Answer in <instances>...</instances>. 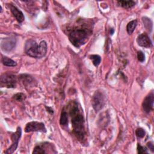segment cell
<instances>
[{
  "mask_svg": "<svg viewBox=\"0 0 154 154\" xmlns=\"http://www.w3.org/2000/svg\"><path fill=\"white\" fill-rule=\"evenodd\" d=\"M69 113L72 117V126L74 134L79 140H82L85 136L84 119L76 102L70 103Z\"/></svg>",
  "mask_w": 154,
  "mask_h": 154,
  "instance_id": "1",
  "label": "cell"
},
{
  "mask_svg": "<svg viewBox=\"0 0 154 154\" xmlns=\"http://www.w3.org/2000/svg\"><path fill=\"white\" fill-rule=\"evenodd\" d=\"M47 51V43L45 40L41 41L38 45L32 39L28 40L25 43V52L30 57L36 58H42L45 56Z\"/></svg>",
  "mask_w": 154,
  "mask_h": 154,
  "instance_id": "2",
  "label": "cell"
},
{
  "mask_svg": "<svg viewBox=\"0 0 154 154\" xmlns=\"http://www.w3.org/2000/svg\"><path fill=\"white\" fill-rule=\"evenodd\" d=\"M91 34V30L87 27H79L72 29L69 34V38L73 45L79 48L85 44Z\"/></svg>",
  "mask_w": 154,
  "mask_h": 154,
  "instance_id": "3",
  "label": "cell"
},
{
  "mask_svg": "<svg viewBox=\"0 0 154 154\" xmlns=\"http://www.w3.org/2000/svg\"><path fill=\"white\" fill-rule=\"evenodd\" d=\"M91 102L93 108L95 111H99L103 107L105 102L103 94L100 91H96L92 97Z\"/></svg>",
  "mask_w": 154,
  "mask_h": 154,
  "instance_id": "4",
  "label": "cell"
},
{
  "mask_svg": "<svg viewBox=\"0 0 154 154\" xmlns=\"http://www.w3.org/2000/svg\"><path fill=\"white\" fill-rule=\"evenodd\" d=\"M16 84V78L14 75L4 73L1 76V86L2 87L14 88Z\"/></svg>",
  "mask_w": 154,
  "mask_h": 154,
  "instance_id": "5",
  "label": "cell"
},
{
  "mask_svg": "<svg viewBox=\"0 0 154 154\" xmlns=\"http://www.w3.org/2000/svg\"><path fill=\"white\" fill-rule=\"evenodd\" d=\"M21 134H22L21 128L20 127H17L16 131L14 133H13L11 137V138L12 140V144L10 146V147H8L7 149V150L4 152V153L11 154V153H13L16 150L18 146L19 139L21 137Z\"/></svg>",
  "mask_w": 154,
  "mask_h": 154,
  "instance_id": "6",
  "label": "cell"
},
{
  "mask_svg": "<svg viewBox=\"0 0 154 154\" xmlns=\"http://www.w3.org/2000/svg\"><path fill=\"white\" fill-rule=\"evenodd\" d=\"M25 131L26 132H35V131L46 132V129L45 126V125L43 123L34 121V122H29L26 125Z\"/></svg>",
  "mask_w": 154,
  "mask_h": 154,
  "instance_id": "7",
  "label": "cell"
},
{
  "mask_svg": "<svg viewBox=\"0 0 154 154\" xmlns=\"http://www.w3.org/2000/svg\"><path fill=\"white\" fill-rule=\"evenodd\" d=\"M153 101L154 95L153 92H151L144 98L142 103L143 108L146 112L149 113L153 109Z\"/></svg>",
  "mask_w": 154,
  "mask_h": 154,
  "instance_id": "8",
  "label": "cell"
},
{
  "mask_svg": "<svg viewBox=\"0 0 154 154\" xmlns=\"http://www.w3.org/2000/svg\"><path fill=\"white\" fill-rule=\"evenodd\" d=\"M15 38L9 37L2 39L1 44V47L4 51H10L15 47Z\"/></svg>",
  "mask_w": 154,
  "mask_h": 154,
  "instance_id": "9",
  "label": "cell"
},
{
  "mask_svg": "<svg viewBox=\"0 0 154 154\" xmlns=\"http://www.w3.org/2000/svg\"><path fill=\"white\" fill-rule=\"evenodd\" d=\"M137 43L139 46L145 48L152 46V42L148 35L146 33H142L139 35L137 38Z\"/></svg>",
  "mask_w": 154,
  "mask_h": 154,
  "instance_id": "10",
  "label": "cell"
},
{
  "mask_svg": "<svg viewBox=\"0 0 154 154\" xmlns=\"http://www.w3.org/2000/svg\"><path fill=\"white\" fill-rule=\"evenodd\" d=\"M10 8L11 12L12 13L14 17L16 18V19L18 22L21 23L24 20L25 17L23 16V13L20 10H19L16 7L11 4H10Z\"/></svg>",
  "mask_w": 154,
  "mask_h": 154,
  "instance_id": "11",
  "label": "cell"
},
{
  "mask_svg": "<svg viewBox=\"0 0 154 154\" xmlns=\"http://www.w3.org/2000/svg\"><path fill=\"white\" fill-rule=\"evenodd\" d=\"M119 5L125 8H129L135 5V2L134 1H119Z\"/></svg>",
  "mask_w": 154,
  "mask_h": 154,
  "instance_id": "12",
  "label": "cell"
},
{
  "mask_svg": "<svg viewBox=\"0 0 154 154\" xmlns=\"http://www.w3.org/2000/svg\"><path fill=\"white\" fill-rule=\"evenodd\" d=\"M137 25V20H134L129 22L126 26V31L129 34H131L135 30Z\"/></svg>",
  "mask_w": 154,
  "mask_h": 154,
  "instance_id": "13",
  "label": "cell"
},
{
  "mask_svg": "<svg viewBox=\"0 0 154 154\" xmlns=\"http://www.w3.org/2000/svg\"><path fill=\"white\" fill-rule=\"evenodd\" d=\"M2 62L4 65L8 67H14L17 65V63L14 61L7 57H4L2 58Z\"/></svg>",
  "mask_w": 154,
  "mask_h": 154,
  "instance_id": "14",
  "label": "cell"
},
{
  "mask_svg": "<svg viewBox=\"0 0 154 154\" xmlns=\"http://www.w3.org/2000/svg\"><path fill=\"white\" fill-rule=\"evenodd\" d=\"M67 112L63 111L61 113L60 123L61 125H66L68 123V116Z\"/></svg>",
  "mask_w": 154,
  "mask_h": 154,
  "instance_id": "15",
  "label": "cell"
},
{
  "mask_svg": "<svg viewBox=\"0 0 154 154\" xmlns=\"http://www.w3.org/2000/svg\"><path fill=\"white\" fill-rule=\"evenodd\" d=\"M45 143L43 144V145L36 146L33 150L32 153H39V154L46 153V152L45 150Z\"/></svg>",
  "mask_w": 154,
  "mask_h": 154,
  "instance_id": "16",
  "label": "cell"
},
{
  "mask_svg": "<svg viewBox=\"0 0 154 154\" xmlns=\"http://www.w3.org/2000/svg\"><path fill=\"white\" fill-rule=\"evenodd\" d=\"M90 58L92 60L93 63L95 66H97L101 61V58L98 55H92L90 57Z\"/></svg>",
  "mask_w": 154,
  "mask_h": 154,
  "instance_id": "17",
  "label": "cell"
},
{
  "mask_svg": "<svg viewBox=\"0 0 154 154\" xmlns=\"http://www.w3.org/2000/svg\"><path fill=\"white\" fill-rule=\"evenodd\" d=\"M13 98L17 101H22L25 99V95L22 93H19L16 94L14 96Z\"/></svg>",
  "mask_w": 154,
  "mask_h": 154,
  "instance_id": "18",
  "label": "cell"
},
{
  "mask_svg": "<svg viewBox=\"0 0 154 154\" xmlns=\"http://www.w3.org/2000/svg\"><path fill=\"white\" fill-rule=\"evenodd\" d=\"M135 134H136V135L138 137L143 138L145 135V131L143 129H141V128H138V129H137L136 130Z\"/></svg>",
  "mask_w": 154,
  "mask_h": 154,
  "instance_id": "19",
  "label": "cell"
},
{
  "mask_svg": "<svg viewBox=\"0 0 154 154\" xmlns=\"http://www.w3.org/2000/svg\"><path fill=\"white\" fill-rule=\"evenodd\" d=\"M137 58L139 61L143 62L145 60V55L142 51H138L137 53Z\"/></svg>",
  "mask_w": 154,
  "mask_h": 154,
  "instance_id": "20",
  "label": "cell"
},
{
  "mask_svg": "<svg viewBox=\"0 0 154 154\" xmlns=\"http://www.w3.org/2000/svg\"><path fill=\"white\" fill-rule=\"evenodd\" d=\"M137 152L138 153H147V152L145 148L141 146L140 144H137Z\"/></svg>",
  "mask_w": 154,
  "mask_h": 154,
  "instance_id": "21",
  "label": "cell"
},
{
  "mask_svg": "<svg viewBox=\"0 0 154 154\" xmlns=\"http://www.w3.org/2000/svg\"><path fill=\"white\" fill-rule=\"evenodd\" d=\"M147 146L149 147V148L153 152V149H154V147H153V144L152 142H149L147 143Z\"/></svg>",
  "mask_w": 154,
  "mask_h": 154,
  "instance_id": "22",
  "label": "cell"
}]
</instances>
